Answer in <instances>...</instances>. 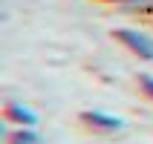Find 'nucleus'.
<instances>
[{
    "mask_svg": "<svg viewBox=\"0 0 153 144\" xmlns=\"http://www.w3.org/2000/svg\"><path fill=\"white\" fill-rule=\"evenodd\" d=\"M116 38H119L133 55H139L142 61H153V38H150V35L139 32V29L121 26V29H116Z\"/></svg>",
    "mask_w": 153,
    "mask_h": 144,
    "instance_id": "obj_1",
    "label": "nucleus"
},
{
    "mask_svg": "<svg viewBox=\"0 0 153 144\" xmlns=\"http://www.w3.org/2000/svg\"><path fill=\"white\" fill-rule=\"evenodd\" d=\"M81 118H84L93 130H98V133H110V130H121L124 127L121 118H116V115H110V112H104V110H87Z\"/></svg>",
    "mask_w": 153,
    "mask_h": 144,
    "instance_id": "obj_2",
    "label": "nucleus"
},
{
    "mask_svg": "<svg viewBox=\"0 0 153 144\" xmlns=\"http://www.w3.org/2000/svg\"><path fill=\"white\" fill-rule=\"evenodd\" d=\"M6 115H9V121H15L17 127H35V124H38V115H35L26 104H17V101L6 104Z\"/></svg>",
    "mask_w": 153,
    "mask_h": 144,
    "instance_id": "obj_3",
    "label": "nucleus"
},
{
    "mask_svg": "<svg viewBox=\"0 0 153 144\" xmlns=\"http://www.w3.org/2000/svg\"><path fill=\"white\" fill-rule=\"evenodd\" d=\"M41 136L35 133V127H17L9 133V144H38Z\"/></svg>",
    "mask_w": 153,
    "mask_h": 144,
    "instance_id": "obj_4",
    "label": "nucleus"
},
{
    "mask_svg": "<svg viewBox=\"0 0 153 144\" xmlns=\"http://www.w3.org/2000/svg\"><path fill=\"white\" fill-rule=\"evenodd\" d=\"M110 3H119L124 9H153V0H110Z\"/></svg>",
    "mask_w": 153,
    "mask_h": 144,
    "instance_id": "obj_5",
    "label": "nucleus"
},
{
    "mask_svg": "<svg viewBox=\"0 0 153 144\" xmlns=\"http://www.w3.org/2000/svg\"><path fill=\"white\" fill-rule=\"evenodd\" d=\"M139 84H142V89L153 98V75H139Z\"/></svg>",
    "mask_w": 153,
    "mask_h": 144,
    "instance_id": "obj_6",
    "label": "nucleus"
}]
</instances>
